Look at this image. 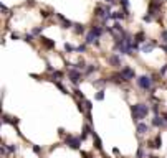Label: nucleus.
I'll use <instances>...</instances> for the list:
<instances>
[{
	"mask_svg": "<svg viewBox=\"0 0 167 158\" xmlns=\"http://www.w3.org/2000/svg\"><path fill=\"white\" fill-rule=\"evenodd\" d=\"M149 112H150V107L147 104H144V102L131 105V114H132V119L136 120V122H141L142 119H146Z\"/></svg>",
	"mask_w": 167,
	"mask_h": 158,
	"instance_id": "f257e3e1",
	"label": "nucleus"
},
{
	"mask_svg": "<svg viewBox=\"0 0 167 158\" xmlns=\"http://www.w3.org/2000/svg\"><path fill=\"white\" fill-rule=\"evenodd\" d=\"M154 83H156V79L152 76H147V74H142V76H137L136 78V84L146 92L154 91Z\"/></svg>",
	"mask_w": 167,
	"mask_h": 158,
	"instance_id": "f03ea898",
	"label": "nucleus"
},
{
	"mask_svg": "<svg viewBox=\"0 0 167 158\" xmlns=\"http://www.w3.org/2000/svg\"><path fill=\"white\" fill-rule=\"evenodd\" d=\"M83 76H84L83 71H78V69H75V68H70V69H68V79H70L75 86H78L81 81H83Z\"/></svg>",
	"mask_w": 167,
	"mask_h": 158,
	"instance_id": "7ed1b4c3",
	"label": "nucleus"
},
{
	"mask_svg": "<svg viewBox=\"0 0 167 158\" xmlns=\"http://www.w3.org/2000/svg\"><path fill=\"white\" fill-rule=\"evenodd\" d=\"M65 142H66V145L73 150H78L80 145H81V137H73V135H66V139H65Z\"/></svg>",
	"mask_w": 167,
	"mask_h": 158,
	"instance_id": "20e7f679",
	"label": "nucleus"
},
{
	"mask_svg": "<svg viewBox=\"0 0 167 158\" xmlns=\"http://www.w3.org/2000/svg\"><path fill=\"white\" fill-rule=\"evenodd\" d=\"M108 63L111 64L113 68H121L123 66V58H121L119 53H113V54L108 56Z\"/></svg>",
	"mask_w": 167,
	"mask_h": 158,
	"instance_id": "39448f33",
	"label": "nucleus"
},
{
	"mask_svg": "<svg viewBox=\"0 0 167 158\" xmlns=\"http://www.w3.org/2000/svg\"><path fill=\"white\" fill-rule=\"evenodd\" d=\"M121 74L126 78V81H132V79H136V71L132 69L131 66H124V68H121Z\"/></svg>",
	"mask_w": 167,
	"mask_h": 158,
	"instance_id": "423d86ee",
	"label": "nucleus"
},
{
	"mask_svg": "<svg viewBox=\"0 0 167 158\" xmlns=\"http://www.w3.org/2000/svg\"><path fill=\"white\" fill-rule=\"evenodd\" d=\"M84 43H86L88 46H89V44H95V46H99V36H98V35H95L91 30H89V31H88V35H86V38H84Z\"/></svg>",
	"mask_w": 167,
	"mask_h": 158,
	"instance_id": "0eeeda50",
	"label": "nucleus"
},
{
	"mask_svg": "<svg viewBox=\"0 0 167 158\" xmlns=\"http://www.w3.org/2000/svg\"><path fill=\"white\" fill-rule=\"evenodd\" d=\"M55 17L60 20V23H61V28H65V30H68V28H73V26H75V23H73L71 20L65 18L61 13H56V12H55Z\"/></svg>",
	"mask_w": 167,
	"mask_h": 158,
	"instance_id": "6e6552de",
	"label": "nucleus"
},
{
	"mask_svg": "<svg viewBox=\"0 0 167 158\" xmlns=\"http://www.w3.org/2000/svg\"><path fill=\"white\" fill-rule=\"evenodd\" d=\"M129 10H117V12H113V20L114 22H123L124 18L129 17Z\"/></svg>",
	"mask_w": 167,
	"mask_h": 158,
	"instance_id": "1a4fd4ad",
	"label": "nucleus"
},
{
	"mask_svg": "<svg viewBox=\"0 0 167 158\" xmlns=\"http://www.w3.org/2000/svg\"><path fill=\"white\" fill-rule=\"evenodd\" d=\"M156 46H157V43L154 41V40H149V41H146V43L141 44V51H142V53H150Z\"/></svg>",
	"mask_w": 167,
	"mask_h": 158,
	"instance_id": "9d476101",
	"label": "nucleus"
},
{
	"mask_svg": "<svg viewBox=\"0 0 167 158\" xmlns=\"http://www.w3.org/2000/svg\"><path fill=\"white\" fill-rule=\"evenodd\" d=\"M136 130H137V133H139V135H146V133L150 132V127H149L147 124H144V122H137Z\"/></svg>",
	"mask_w": 167,
	"mask_h": 158,
	"instance_id": "9b49d317",
	"label": "nucleus"
},
{
	"mask_svg": "<svg viewBox=\"0 0 167 158\" xmlns=\"http://www.w3.org/2000/svg\"><path fill=\"white\" fill-rule=\"evenodd\" d=\"M38 40H40V43H42V46H45L46 50H53V48H55V41L50 38H46V36H40Z\"/></svg>",
	"mask_w": 167,
	"mask_h": 158,
	"instance_id": "f8f14e48",
	"label": "nucleus"
},
{
	"mask_svg": "<svg viewBox=\"0 0 167 158\" xmlns=\"http://www.w3.org/2000/svg\"><path fill=\"white\" fill-rule=\"evenodd\" d=\"M152 125L154 127H167V124H165V120H164V117L162 115H159V114H156L154 115V119H152Z\"/></svg>",
	"mask_w": 167,
	"mask_h": 158,
	"instance_id": "ddd939ff",
	"label": "nucleus"
},
{
	"mask_svg": "<svg viewBox=\"0 0 167 158\" xmlns=\"http://www.w3.org/2000/svg\"><path fill=\"white\" fill-rule=\"evenodd\" d=\"M68 66H71V68H75V69H78V71H86V68H88V64L84 59H80L76 64H71V63H68Z\"/></svg>",
	"mask_w": 167,
	"mask_h": 158,
	"instance_id": "4468645a",
	"label": "nucleus"
},
{
	"mask_svg": "<svg viewBox=\"0 0 167 158\" xmlns=\"http://www.w3.org/2000/svg\"><path fill=\"white\" fill-rule=\"evenodd\" d=\"M134 40H136V41L139 43V44H142V43H146V41H147V36H146V33L141 30V31H137V33L134 35Z\"/></svg>",
	"mask_w": 167,
	"mask_h": 158,
	"instance_id": "2eb2a0df",
	"label": "nucleus"
},
{
	"mask_svg": "<svg viewBox=\"0 0 167 158\" xmlns=\"http://www.w3.org/2000/svg\"><path fill=\"white\" fill-rule=\"evenodd\" d=\"M108 83H109V79H108V78H101V79H95V81H91V84H93L95 87H104Z\"/></svg>",
	"mask_w": 167,
	"mask_h": 158,
	"instance_id": "dca6fc26",
	"label": "nucleus"
},
{
	"mask_svg": "<svg viewBox=\"0 0 167 158\" xmlns=\"http://www.w3.org/2000/svg\"><path fill=\"white\" fill-rule=\"evenodd\" d=\"M93 137H95V148L96 150H99V152H103V142H101V139L98 137V133L93 130V133H91Z\"/></svg>",
	"mask_w": 167,
	"mask_h": 158,
	"instance_id": "f3484780",
	"label": "nucleus"
},
{
	"mask_svg": "<svg viewBox=\"0 0 167 158\" xmlns=\"http://www.w3.org/2000/svg\"><path fill=\"white\" fill-rule=\"evenodd\" d=\"M73 31H75V35H83L84 31H86V28H84V25H81V23H75V26H73Z\"/></svg>",
	"mask_w": 167,
	"mask_h": 158,
	"instance_id": "a211bd4d",
	"label": "nucleus"
},
{
	"mask_svg": "<svg viewBox=\"0 0 167 158\" xmlns=\"http://www.w3.org/2000/svg\"><path fill=\"white\" fill-rule=\"evenodd\" d=\"M96 71H99V66H96V64H88L86 71H84V76H91L93 72H96Z\"/></svg>",
	"mask_w": 167,
	"mask_h": 158,
	"instance_id": "6ab92c4d",
	"label": "nucleus"
},
{
	"mask_svg": "<svg viewBox=\"0 0 167 158\" xmlns=\"http://www.w3.org/2000/svg\"><path fill=\"white\" fill-rule=\"evenodd\" d=\"M91 31H93V33H95V35H98V36H99V38H101V36H103V33L106 31V28L99 26V25H95V26H91Z\"/></svg>",
	"mask_w": 167,
	"mask_h": 158,
	"instance_id": "aec40b11",
	"label": "nucleus"
},
{
	"mask_svg": "<svg viewBox=\"0 0 167 158\" xmlns=\"http://www.w3.org/2000/svg\"><path fill=\"white\" fill-rule=\"evenodd\" d=\"M61 78H63V72L61 71H56L55 69V71L51 72V79L53 81H58V79H61Z\"/></svg>",
	"mask_w": 167,
	"mask_h": 158,
	"instance_id": "412c9836",
	"label": "nucleus"
},
{
	"mask_svg": "<svg viewBox=\"0 0 167 158\" xmlns=\"http://www.w3.org/2000/svg\"><path fill=\"white\" fill-rule=\"evenodd\" d=\"M104 92H106V91H104V89H103V87H101V89H99V91H98V92H96V96H95V99H96V100H103V99H104Z\"/></svg>",
	"mask_w": 167,
	"mask_h": 158,
	"instance_id": "4be33fe9",
	"label": "nucleus"
},
{
	"mask_svg": "<svg viewBox=\"0 0 167 158\" xmlns=\"http://www.w3.org/2000/svg\"><path fill=\"white\" fill-rule=\"evenodd\" d=\"M55 86H56V87H58V89H60V91H61V92H63V94H68V89H66V87H65V86H63V84H61V83H60V81H55Z\"/></svg>",
	"mask_w": 167,
	"mask_h": 158,
	"instance_id": "5701e85b",
	"label": "nucleus"
},
{
	"mask_svg": "<svg viewBox=\"0 0 167 158\" xmlns=\"http://www.w3.org/2000/svg\"><path fill=\"white\" fill-rule=\"evenodd\" d=\"M136 158H146V152H144V147H141L137 148V153H136Z\"/></svg>",
	"mask_w": 167,
	"mask_h": 158,
	"instance_id": "b1692460",
	"label": "nucleus"
},
{
	"mask_svg": "<svg viewBox=\"0 0 167 158\" xmlns=\"http://www.w3.org/2000/svg\"><path fill=\"white\" fill-rule=\"evenodd\" d=\"M23 40H25L27 43H33L35 41V35L33 33H27L25 36H23Z\"/></svg>",
	"mask_w": 167,
	"mask_h": 158,
	"instance_id": "393cba45",
	"label": "nucleus"
},
{
	"mask_svg": "<svg viewBox=\"0 0 167 158\" xmlns=\"http://www.w3.org/2000/svg\"><path fill=\"white\" fill-rule=\"evenodd\" d=\"M161 147H162V139L161 135H157L156 140H154V148H161Z\"/></svg>",
	"mask_w": 167,
	"mask_h": 158,
	"instance_id": "a878e982",
	"label": "nucleus"
},
{
	"mask_svg": "<svg viewBox=\"0 0 167 158\" xmlns=\"http://www.w3.org/2000/svg\"><path fill=\"white\" fill-rule=\"evenodd\" d=\"M40 15H42V18H50L51 15H55V12H53V13H50L48 10H42V12H40Z\"/></svg>",
	"mask_w": 167,
	"mask_h": 158,
	"instance_id": "bb28decb",
	"label": "nucleus"
},
{
	"mask_svg": "<svg viewBox=\"0 0 167 158\" xmlns=\"http://www.w3.org/2000/svg\"><path fill=\"white\" fill-rule=\"evenodd\" d=\"M65 51H68V53H73V51H76V48L73 46V44H70V43H65Z\"/></svg>",
	"mask_w": 167,
	"mask_h": 158,
	"instance_id": "cd10ccee",
	"label": "nucleus"
},
{
	"mask_svg": "<svg viewBox=\"0 0 167 158\" xmlns=\"http://www.w3.org/2000/svg\"><path fill=\"white\" fill-rule=\"evenodd\" d=\"M86 48H88V44H86V43L80 44V46H76V53H84V51H86Z\"/></svg>",
	"mask_w": 167,
	"mask_h": 158,
	"instance_id": "c85d7f7f",
	"label": "nucleus"
},
{
	"mask_svg": "<svg viewBox=\"0 0 167 158\" xmlns=\"http://www.w3.org/2000/svg\"><path fill=\"white\" fill-rule=\"evenodd\" d=\"M119 3H121V9L123 10H129V2L128 0H119Z\"/></svg>",
	"mask_w": 167,
	"mask_h": 158,
	"instance_id": "c756f323",
	"label": "nucleus"
},
{
	"mask_svg": "<svg viewBox=\"0 0 167 158\" xmlns=\"http://www.w3.org/2000/svg\"><path fill=\"white\" fill-rule=\"evenodd\" d=\"M43 28H45V26H36V28H33V30H32V33H33L35 36H36V35H42Z\"/></svg>",
	"mask_w": 167,
	"mask_h": 158,
	"instance_id": "7c9ffc66",
	"label": "nucleus"
},
{
	"mask_svg": "<svg viewBox=\"0 0 167 158\" xmlns=\"http://www.w3.org/2000/svg\"><path fill=\"white\" fill-rule=\"evenodd\" d=\"M73 92H75V96L78 97V99H81V100H84V94H83V92L80 91V89H75V91H73Z\"/></svg>",
	"mask_w": 167,
	"mask_h": 158,
	"instance_id": "2f4dec72",
	"label": "nucleus"
},
{
	"mask_svg": "<svg viewBox=\"0 0 167 158\" xmlns=\"http://www.w3.org/2000/svg\"><path fill=\"white\" fill-rule=\"evenodd\" d=\"M0 10L3 12V15H12V12H10L9 9H7V7L3 5V3H0Z\"/></svg>",
	"mask_w": 167,
	"mask_h": 158,
	"instance_id": "473e14b6",
	"label": "nucleus"
},
{
	"mask_svg": "<svg viewBox=\"0 0 167 158\" xmlns=\"http://www.w3.org/2000/svg\"><path fill=\"white\" fill-rule=\"evenodd\" d=\"M7 150H9V153H15L18 150L17 145H7Z\"/></svg>",
	"mask_w": 167,
	"mask_h": 158,
	"instance_id": "72a5a7b5",
	"label": "nucleus"
},
{
	"mask_svg": "<svg viewBox=\"0 0 167 158\" xmlns=\"http://www.w3.org/2000/svg\"><path fill=\"white\" fill-rule=\"evenodd\" d=\"M10 119H12V117L9 114H3L2 115V124H10Z\"/></svg>",
	"mask_w": 167,
	"mask_h": 158,
	"instance_id": "f704fd0d",
	"label": "nucleus"
},
{
	"mask_svg": "<svg viewBox=\"0 0 167 158\" xmlns=\"http://www.w3.org/2000/svg\"><path fill=\"white\" fill-rule=\"evenodd\" d=\"M84 105H86V109H88V112H91V109H93V102H91V100H88V99H84Z\"/></svg>",
	"mask_w": 167,
	"mask_h": 158,
	"instance_id": "c9c22d12",
	"label": "nucleus"
},
{
	"mask_svg": "<svg viewBox=\"0 0 167 158\" xmlns=\"http://www.w3.org/2000/svg\"><path fill=\"white\" fill-rule=\"evenodd\" d=\"M161 38H162V43H167V30L161 31Z\"/></svg>",
	"mask_w": 167,
	"mask_h": 158,
	"instance_id": "e433bc0d",
	"label": "nucleus"
},
{
	"mask_svg": "<svg viewBox=\"0 0 167 158\" xmlns=\"http://www.w3.org/2000/svg\"><path fill=\"white\" fill-rule=\"evenodd\" d=\"M33 152L36 155H40V153H42V147H40V145H33Z\"/></svg>",
	"mask_w": 167,
	"mask_h": 158,
	"instance_id": "4c0bfd02",
	"label": "nucleus"
},
{
	"mask_svg": "<svg viewBox=\"0 0 167 158\" xmlns=\"http://www.w3.org/2000/svg\"><path fill=\"white\" fill-rule=\"evenodd\" d=\"M18 122H20V119H17V117H12V119H10L12 125H18Z\"/></svg>",
	"mask_w": 167,
	"mask_h": 158,
	"instance_id": "58836bf2",
	"label": "nucleus"
},
{
	"mask_svg": "<svg viewBox=\"0 0 167 158\" xmlns=\"http://www.w3.org/2000/svg\"><path fill=\"white\" fill-rule=\"evenodd\" d=\"M165 72H167V64H164V66L161 68V71H159V74H161V76H164Z\"/></svg>",
	"mask_w": 167,
	"mask_h": 158,
	"instance_id": "ea45409f",
	"label": "nucleus"
},
{
	"mask_svg": "<svg viewBox=\"0 0 167 158\" xmlns=\"http://www.w3.org/2000/svg\"><path fill=\"white\" fill-rule=\"evenodd\" d=\"M81 156H83V158H93V155H91V153H88V152H81Z\"/></svg>",
	"mask_w": 167,
	"mask_h": 158,
	"instance_id": "a19ab883",
	"label": "nucleus"
},
{
	"mask_svg": "<svg viewBox=\"0 0 167 158\" xmlns=\"http://www.w3.org/2000/svg\"><path fill=\"white\" fill-rule=\"evenodd\" d=\"M152 112H154V114H159V105H157V104L152 105Z\"/></svg>",
	"mask_w": 167,
	"mask_h": 158,
	"instance_id": "79ce46f5",
	"label": "nucleus"
},
{
	"mask_svg": "<svg viewBox=\"0 0 167 158\" xmlns=\"http://www.w3.org/2000/svg\"><path fill=\"white\" fill-rule=\"evenodd\" d=\"M10 36H12V40H18V38H20V35H18V33H15V31H13V33H12Z\"/></svg>",
	"mask_w": 167,
	"mask_h": 158,
	"instance_id": "37998d69",
	"label": "nucleus"
},
{
	"mask_svg": "<svg viewBox=\"0 0 167 158\" xmlns=\"http://www.w3.org/2000/svg\"><path fill=\"white\" fill-rule=\"evenodd\" d=\"M106 3H109V5H114L116 0H106Z\"/></svg>",
	"mask_w": 167,
	"mask_h": 158,
	"instance_id": "c03bdc74",
	"label": "nucleus"
},
{
	"mask_svg": "<svg viewBox=\"0 0 167 158\" xmlns=\"http://www.w3.org/2000/svg\"><path fill=\"white\" fill-rule=\"evenodd\" d=\"M162 117H164V120H165V124H167V112H164V114H162Z\"/></svg>",
	"mask_w": 167,
	"mask_h": 158,
	"instance_id": "a18cd8bd",
	"label": "nucleus"
},
{
	"mask_svg": "<svg viewBox=\"0 0 167 158\" xmlns=\"http://www.w3.org/2000/svg\"><path fill=\"white\" fill-rule=\"evenodd\" d=\"M149 158H159V156H156V155H150Z\"/></svg>",
	"mask_w": 167,
	"mask_h": 158,
	"instance_id": "49530a36",
	"label": "nucleus"
},
{
	"mask_svg": "<svg viewBox=\"0 0 167 158\" xmlns=\"http://www.w3.org/2000/svg\"><path fill=\"white\" fill-rule=\"evenodd\" d=\"M104 158H109V156H104Z\"/></svg>",
	"mask_w": 167,
	"mask_h": 158,
	"instance_id": "de8ad7c7",
	"label": "nucleus"
}]
</instances>
